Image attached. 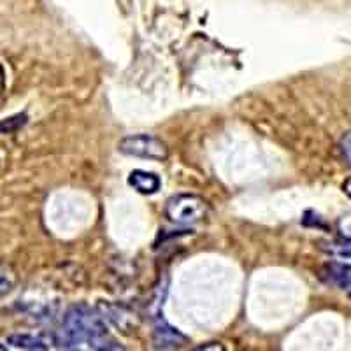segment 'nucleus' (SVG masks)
I'll return each instance as SVG.
<instances>
[{
	"instance_id": "1",
	"label": "nucleus",
	"mask_w": 351,
	"mask_h": 351,
	"mask_svg": "<svg viewBox=\"0 0 351 351\" xmlns=\"http://www.w3.org/2000/svg\"><path fill=\"white\" fill-rule=\"evenodd\" d=\"M108 334L106 318L88 306L71 307L62 322V341L71 344H90L100 335Z\"/></svg>"
},
{
	"instance_id": "2",
	"label": "nucleus",
	"mask_w": 351,
	"mask_h": 351,
	"mask_svg": "<svg viewBox=\"0 0 351 351\" xmlns=\"http://www.w3.org/2000/svg\"><path fill=\"white\" fill-rule=\"evenodd\" d=\"M209 204L195 193H178L165 204V216L176 225H195L208 218Z\"/></svg>"
},
{
	"instance_id": "3",
	"label": "nucleus",
	"mask_w": 351,
	"mask_h": 351,
	"mask_svg": "<svg viewBox=\"0 0 351 351\" xmlns=\"http://www.w3.org/2000/svg\"><path fill=\"white\" fill-rule=\"evenodd\" d=\"M120 153L127 156H136V158H146V160H162L169 158V148L167 144L162 139L149 134H137V136H128L120 141L118 144Z\"/></svg>"
},
{
	"instance_id": "4",
	"label": "nucleus",
	"mask_w": 351,
	"mask_h": 351,
	"mask_svg": "<svg viewBox=\"0 0 351 351\" xmlns=\"http://www.w3.org/2000/svg\"><path fill=\"white\" fill-rule=\"evenodd\" d=\"M128 184L136 192L143 193V195H155L160 190V186H162V181L153 172L136 169V171H132L130 176H128Z\"/></svg>"
},
{
	"instance_id": "5",
	"label": "nucleus",
	"mask_w": 351,
	"mask_h": 351,
	"mask_svg": "<svg viewBox=\"0 0 351 351\" xmlns=\"http://www.w3.org/2000/svg\"><path fill=\"white\" fill-rule=\"evenodd\" d=\"M186 341L181 332H178L176 328H172L171 325H167L165 322L162 324H156L155 327V337H153V343H155L156 350L167 351L172 348H178Z\"/></svg>"
},
{
	"instance_id": "6",
	"label": "nucleus",
	"mask_w": 351,
	"mask_h": 351,
	"mask_svg": "<svg viewBox=\"0 0 351 351\" xmlns=\"http://www.w3.org/2000/svg\"><path fill=\"white\" fill-rule=\"evenodd\" d=\"M324 276L328 283L351 291V263H328Z\"/></svg>"
},
{
	"instance_id": "7",
	"label": "nucleus",
	"mask_w": 351,
	"mask_h": 351,
	"mask_svg": "<svg viewBox=\"0 0 351 351\" xmlns=\"http://www.w3.org/2000/svg\"><path fill=\"white\" fill-rule=\"evenodd\" d=\"M9 344L14 348H21L25 351L32 350H49L53 346L51 337L46 335H30V334H14L9 337Z\"/></svg>"
},
{
	"instance_id": "8",
	"label": "nucleus",
	"mask_w": 351,
	"mask_h": 351,
	"mask_svg": "<svg viewBox=\"0 0 351 351\" xmlns=\"http://www.w3.org/2000/svg\"><path fill=\"white\" fill-rule=\"evenodd\" d=\"M18 276L16 271L12 269L11 263L0 262V299H4L16 287Z\"/></svg>"
},
{
	"instance_id": "9",
	"label": "nucleus",
	"mask_w": 351,
	"mask_h": 351,
	"mask_svg": "<svg viewBox=\"0 0 351 351\" xmlns=\"http://www.w3.org/2000/svg\"><path fill=\"white\" fill-rule=\"evenodd\" d=\"M325 252L335 260H343V262H351V241L346 243H330L324 247Z\"/></svg>"
},
{
	"instance_id": "10",
	"label": "nucleus",
	"mask_w": 351,
	"mask_h": 351,
	"mask_svg": "<svg viewBox=\"0 0 351 351\" xmlns=\"http://www.w3.org/2000/svg\"><path fill=\"white\" fill-rule=\"evenodd\" d=\"M341 149H343L344 156H346V160L351 165V132H348L346 136L343 137V141H341Z\"/></svg>"
},
{
	"instance_id": "11",
	"label": "nucleus",
	"mask_w": 351,
	"mask_h": 351,
	"mask_svg": "<svg viewBox=\"0 0 351 351\" xmlns=\"http://www.w3.org/2000/svg\"><path fill=\"white\" fill-rule=\"evenodd\" d=\"M339 230H341V234H343L344 239L351 241V216H348V218L341 219Z\"/></svg>"
},
{
	"instance_id": "12",
	"label": "nucleus",
	"mask_w": 351,
	"mask_h": 351,
	"mask_svg": "<svg viewBox=\"0 0 351 351\" xmlns=\"http://www.w3.org/2000/svg\"><path fill=\"white\" fill-rule=\"evenodd\" d=\"M192 351H225V346L221 343H206L193 348Z\"/></svg>"
},
{
	"instance_id": "13",
	"label": "nucleus",
	"mask_w": 351,
	"mask_h": 351,
	"mask_svg": "<svg viewBox=\"0 0 351 351\" xmlns=\"http://www.w3.org/2000/svg\"><path fill=\"white\" fill-rule=\"evenodd\" d=\"M65 351H97L95 348H92L90 344H71V346H65Z\"/></svg>"
},
{
	"instance_id": "14",
	"label": "nucleus",
	"mask_w": 351,
	"mask_h": 351,
	"mask_svg": "<svg viewBox=\"0 0 351 351\" xmlns=\"http://www.w3.org/2000/svg\"><path fill=\"white\" fill-rule=\"evenodd\" d=\"M343 188H344V193H346V195L350 197V199H351V178H350V180L344 181Z\"/></svg>"
},
{
	"instance_id": "15",
	"label": "nucleus",
	"mask_w": 351,
	"mask_h": 351,
	"mask_svg": "<svg viewBox=\"0 0 351 351\" xmlns=\"http://www.w3.org/2000/svg\"><path fill=\"white\" fill-rule=\"evenodd\" d=\"M2 90H4V69L0 65V93H2Z\"/></svg>"
},
{
	"instance_id": "16",
	"label": "nucleus",
	"mask_w": 351,
	"mask_h": 351,
	"mask_svg": "<svg viewBox=\"0 0 351 351\" xmlns=\"http://www.w3.org/2000/svg\"><path fill=\"white\" fill-rule=\"evenodd\" d=\"M0 351H8V348H4L2 344H0Z\"/></svg>"
},
{
	"instance_id": "17",
	"label": "nucleus",
	"mask_w": 351,
	"mask_h": 351,
	"mask_svg": "<svg viewBox=\"0 0 351 351\" xmlns=\"http://www.w3.org/2000/svg\"><path fill=\"white\" fill-rule=\"evenodd\" d=\"M32 351H49V350H32Z\"/></svg>"
},
{
	"instance_id": "18",
	"label": "nucleus",
	"mask_w": 351,
	"mask_h": 351,
	"mask_svg": "<svg viewBox=\"0 0 351 351\" xmlns=\"http://www.w3.org/2000/svg\"><path fill=\"white\" fill-rule=\"evenodd\" d=\"M348 295H350V297H351V291H348Z\"/></svg>"
}]
</instances>
